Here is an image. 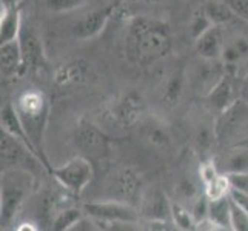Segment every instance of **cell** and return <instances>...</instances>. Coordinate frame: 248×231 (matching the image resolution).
Segmentation results:
<instances>
[{"mask_svg": "<svg viewBox=\"0 0 248 231\" xmlns=\"http://www.w3.org/2000/svg\"><path fill=\"white\" fill-rule=\"evenodd\" d=\"M173 46L170 27L150 17H134L128 25L126 54L139 66H150L168 56Z\"/></svg>", "mask_w": 248, "mask_h": 231, "instance_id": "1", "label": "cell"}, {"mask_svg": "<svg viewBox=\"0 0 248 231\" xmlns=\"http://www.w3.org/2000/svg\"><path fill=\"white\" fill-rule=\"evenodd\" d=\"M14 107L22 121V125L25 126L31 142L36 147L42 162H44L48 173L51 174L53 168L49 167V162L44 154V138H45L48 113H49V105L46 97L39 91H27L17 99Z\"/></svg>", "mask_w": 248, "mask_h": 231, "instance_id": "2", "label": "cell"}, {"mask_svg": "<svg viewBox=\"0 0 248 231\" xmlns=\"http://www.w3.org/2000/svg\"><path fill=\"white\" fill-rule=\"evenodd\" d=\"M224 30V51L220 61L225 71L239 79L248 74V22L234 17L222 25Z\"/></svg>", "mask_w": 248, "mask_h": 231, "instance_id": "3", "label": "cell"}, {"mask_svg": "<svg viewBox=\"0 0 248 231\" xmlns=\"http://www.w3.org/2000/svg\"><path fill=\"white\" fill-rule=\"evenodd\" d=\"M34 185L32 173L20 168L2 171V191H0V213H2V228L10 225L22 203L28 198Z\"/></svg>", "mask_w": 248, "mask_h": 231, "instance_id": "4", "label": "cell"}, {"mask_svg": "<svg viewBox=\"0 0 248 231\" xmlns=\"http://www.w3.org/2000/svg\"><path fill=\"white\" fill-rule=\"evenodd\" d=\"M216 138L220 147H232L248 139V102L239 99L215 122Z\"/></svg>", "mask_w": 248, "mask_h": 231, "instance_id": "5", "label": "cell"}, {"mask_svg": "<svg viewBox=\"0 0 248 231\" xmlns=\"http://www.w3.org/2000/svg\"><path fill=\"white\" fill-rule=\"evenodd\" d=\"M83 211L85 215L91 216L96 220L97 225H111L109 230H113L116 224H139L140 217V211L134 208L131 203L116 199L85 203Z\"/></svg>", "mask_w": 248, "mask_h": 231, "instance_id": "6", "label": "cell"}, {"mask_svg": "<svg viewBox=\"0 0 248 231\" xmlns=\"http://www.w3.org/2000/svg\"><path fill=\"white\" fill-rule=\"evenodd\" d=\"M0 162H2V171L11 168H20L32 171L37 168H45L44 162L30 147H27L22 140L14 138L13 134L2 130L0 133ZM48 171V169H46Z\"/></svg>", "mask_w": 248, "mask_h": 231, "instance_id": "7", "label": "cell"}, {"mask_svg": "<svg viewBox=\"0 0 248 231\" xmlns=\"http://www.w3.org/2000/svg\"><path fill=\"white\" fill-rule=\"evenodd\" d=\"M51 174L65 190L74 194H80L91 184L94 177V168L87 156H78L68 160L62 167L53 168Z\"/></svg>", "mask_w": 248, "mask_h": 231, "instance_id": "8", "label": "cell"}, {"mask_svg": "<svg viewBox=\"0 0 248 231\" xmlns=\"http://www.w3.org/2000/svg\"><path fill=\"white\" fill-rule=\"evenodd\" d=\"M225 73L227 71L222 61H207V59L199 57V61L194 62L191 70L188 71L186 80L196 92L207 97Z\"/></svg>", "mask_w": 248, "mask_h": 231, "instance_id": "9", "label": "cell"}, {"mask_svg": "<svg viewBox=\"0 0 248 231\" xmlns=\"http://www.w3.org/2000/svg\"><path fill=\"white\" fill-rule=\"evenodd\" d=\"M142 113H143V102L140 96L130 92L119 100H116L107 109L105 119L108 121V123L116 125L117 128H131L140 121Z\"/></svg>", "mask_w": 248, "mask_h": 231, "instance_id": "10", "label": "cell"}, {"mask_svg": "<svg viewBox=\"0 0 248 231\" xmlns=\"http://www.w3.org/2000/svg\"><path fill=\"white\" fill-rule=\"evenodd\" d=\"M74 142L83 156L104 157L109 151V138L97 125L91 122H80L76 128Z\"/></svg>", "mask_w": 248, "mask_h": 231, "instance_id": "11", "label": "cell"}, {"mask_svg": "<svg viewBox=\"0 0 248 231\" xmlns=\"http://www.w3.org/2000/svg\"><path fill=\"white\" fill-rule=\"evenodd\" d=\"M113 11V5H102L90 8L88 11H85L78 20H74L70 27V31L73 37L87 40L96 37L97 34L105 28V25Z\"/></svg>", "mask_w": 248, "mask_h": 231, "instance_id": "12", "label": "cell"}, {"mask_svg": "<svg viewBox=\"0 0 248 231\" xmlns=\"http://www.w3.org/2000/svg\"><path fill=\"white\" fill-rule=\"evenodd\" d=\"M241 80L242 79L228 73L224 74V77L216 83V87L205 97L211 111L220 114L241 99Z\"/></svg>", "mask_w": 248, "mask_h": 231, "instance_id": "13", "label": "cell"}, {"mask_svg": "<svg viewBox=\"0 0 248 231\" xmlns=\"http://www.w3.org/2000/svg\"><path fill=\"white\" fill-rule=\"evenodd\" d=\"M139 211L148 222H170L171 220V200L159 188H150L142 193L139 200Z\"/></svg>", "mask_w": 248, "mask_h": 231, "instance_id": "14", "label": "cell"}, {"mask_svg": "<svg viewBox=\"0 0 248 231\" xmlns=\"http://www.w3.org/2000/svg\"><path fill=\"white\" fill-rule=\"evenodd\" d=\"M215 164L220 174L227 176H242L248 174V147L242 143L225 147Z\"/></svg>", "mask_w": 248, "mask_h": 231, "instance_id": "15", "label": "cell"}, {"mask_svg": "<svg viewBox=\"0 0 248 231\" xmlns=\"http://www.w3.org/2000/svg\"><path fill=\"white\" fill-rule=\"evenodd\" d=\"M196 54L207 61H220L224 51V30L222 25H211L194 40Z\"/></svg>", "mask_w": 248, "mask_h": 231, "instance_id": "16", "label": "cell"}, {"mask_svg": "<svg viewBox=\"0 0 248 231\" xmlns=\"http://www.w3.org/2000/svg\"><path fill=\"white\" fill-rule=\"evenodd\" d=\"M20 48L23 54V62H25V70H37V68L45 65V49L42 39L36 34V31L31 28L22 27L20 36Z\"/></svg>", "mask_w": 248, "mask_h": 231, "instance_id": "17", "label": "cell"}, {"mask_svg": "<svg viewBox=\"0 0 248 231\" xmlns=\"http://www.w3.org/2000/svg\"><path fill=\"white\" fill-rule=\"evenodd\" d=\"M0 71H2V79L5 80H11L27 71L19 39L6 42L0 46Z\"/></svg>", "mask_w": 248, "mask_h": 231, "instance_id": "18", "label": "cell"}, {"mask_svg": "<svg viewBox=\"0 0 248 231\" xmlns=\"http://www.w3.org/2000/svg\"><path fill=\"white\" fill-rule=\"evenodd\" d=\"M111 186H113V190H111V193H113V198H111V199L131 203V200L138 198V196H139V198H142V194H140V186H142L140 177L131 169H122L121 173H117L113 184H111Z\"/></svg>", "mask_w": 248, "mask_h": 231, "instance_id": "19", "label": "cell"}, {"mask_svg": "<svg viewBox=\"0 0 248 231\" xmlns=\"http://www.w3.org/2000/svg\"><path fill=\"white\" fill-rule=\"evenodd\" d=\"M22 17L19 6L8 8L2 6V17H0V42L6 44L19 39L22 31Z\"/></svg>", "mask_w": 248, "mask_h": 231, "instance_id": "20", "label": "cell"}, {"mask_svg": "<svg viewBox=\"0 0 248 231\" xmlns=\"http://www.w3.org/2000/svg\"><path fill=\"white\" fill-rule=\"evenodd\" d=\"M201 8L208 15L213 25H225L236 17L225 0H203L201 3Z\"/></svg>", "mask_w": 248, "mask_h": 231, "instance_id": "21", "label": "cell"}, {"mask_svg": "<svg viewBox=\"0 0 248 231\" xmlns=\"http://www.w3.org/2000/svg\"><path fill=\"white\" fill-rule=\"evenodd\" d=\"M186 82V76L182 70H177L171 74L165 85H164V92H162V100L165 102L167 105L173 107L176 105L179 99H181V94L184 91V85Z\"/></svg>", "mask_w": 248, "mask_h": 231, "instance_id": "22", "label": "cell"}, {"mask_svg": "<svg viewBox=\"0 0 248 231\" xmlns=\"http://www.w3.org/2000/svg\"><path fill=\"white\" fill-rule=\"evenodd\" d=\"M230 208H232V198L225 196L216 200H210V213L208 217L215 220L220 227V230H232V222H230Z\"/></svg>", "mask_w": 248, "mask_h": 231, "instance_id": "23", "label": "cell"}, {"mask_svg": "<svg viewBox=\"0 0 248 231\" xmlns=\"http://www.w3.org/2000/svg\"><path fill=\"white\" fill-rule=\"evenodd\" d=\"M171 222L179 230H196V219L191 210H188L181 202H171Z\"/></svg>", "mask_w": 248, "mask_h": 231, "instance_id": "24", "label": "cell"}, {"mask_svg": "<svg viewBox=\"0 0 248 231\" xmlns=\"http://www.w3.org/2000/svg\"><path fill=\"white\" fill-rule=\"evenodd\" d=\"M85 216V211L79 208H65L61 213H57V216L53 219V228L54 231H70L76 227V224Z\"/></svg>", "mask_w": 248, "mask_h": 231, "instance_id": "25", "label": "cell"}, {"mask_svg": "<svg viewBox=\"0 0 248 231\" xmlns=\"http://www.w3.org/2000/svg\"><path fill=\"white\" fill-rule=\"evenodd\" d=\"M230 191H232V182H230V177L227 174H219L216 179H213L211 182H208L205 185V196L210 200H216L220 198H225V196H230Z\"/></svg>", "mask_w": 248, "mask_h": 231, "instance_id": "26", "label": "cell"}, {"mask_svg": "<svg viewBox=\"0 0 248 231\" xmlns=\"http://www.w3.org/2000/svg\"><path fill=\"white\" fill-rule=\"evenodd\" d=\"M176 191H177V196H179V199H182V200H179L181 203L184 202H190V205H193V202L201 198V196L203 194L201 190H199V184L194 181V179L191 176H185L182 177L181 181H179L177 184V188H176ZM185 205V203H184Z\"/></svg>", "mask_w": 248, "mask_h": 231, "instance_id": "27", "label": "cell"}, {"mask_svg": "<svg viewBox=\"0 0 248 231\" xmlns=\"http://www.w3.org/2000/svg\"><path fill=\"white\" fill-rule=\"evenodd\" d=\"M143 136L150 143L156 145V147H167L170 142V136H168L167 128L160 123H156V122L145 125Z\"/></svg>", "mask_w": 248, "mask_h": 231, "instance_id": "28", "label": "cell"}, {"mask_svg": "<svg viewBox=\"0 0 248 231\" xmlns=\"http://www.w3.org/2000/svg\"><path fill=\"white\" fill-rule=\"evenodd\" d=\"M211 25H213V22L208 19V15L205 14V11L199 6L198 10L194 11L191 20H190V34L193 37V42L198 39L205 30H208Z\"/></svg>", "mask_w": 248, "mask_h": 231, "instance_id": "29", "label": "cell"}, {"mask_svg": "<svg viewBox=\"0 0 248 231\" xmlns=\"http://www.w3.org/2000/svg\"><path fill=\"white\" fill-rule=\"evenodd\" d=\"M87 2H90V0H44V6L49 11L66 13L79 10V8L87 5Z\"/></svg>", "mask_w": 248, "mask_h": 231, "instance_id": "30", "label": "cell"}, {"mask_svg": "<svg viewBox=\"0 0 248 231\" xmlns=\"http://www.w3.org/2000/svg\"><path fill=\"white\" fill-rule=\"evenodd\" d=\"M230 222H232V230L248 231V213L233 199H232V208H230Z\"/></svg>", "mask_w": 248, "mask_h": 231, "instance_id": "31", "label": "cell"}, {"mask_svg": "<svg viewBox=\"0 0 248 231\" xmlns=\"http://www.w3.org/2000/svg\"><path fill=\"white\" fill-rule=\"evenodd\" d=\"M219 169L215 164V160H208L205 162V164L201 165V169H199V176H201V181L203 184V186L207 185L208 182H211L213 179H216L219 176Z\"/></svg>", "mask_w": 248, "mask_h": 231, "instance_id": "32", "label": "cell"}, {"mask_svg": "<svg viewBox=\"0 0 248 231\" xmlns=\"http://www.w3.org/2000/svg\"><path fill=\"white\" fill-rule=\"evenodd\" d=\"M237 19L248 22V0H225Z\"/></svg>", "mask_w": 248, "mask_h": 231, "instance_id": "33", "label": "cell"}, {"mask_svg": "<svg viewBox=\"0 0 248 231\" xmlns=\"http://www.w3.org/2000/svg\"><path fill=\"white\" fill-rule=\"evenodd\" d=\"M230 198H232L237 205H241V207L248 213V191H244V190H241V188L232 186Z\"/></svg>", "mask_w": 248, "mask_h": 231, "instance_id": "34", "label": "cell"}, {"mask_svg": "<svg viewBox=\"0 0 248 231\" xmlns=\"http://www.w3.org/2000/svg\"><path fill=\"white\" fill-rule=\"evenodd\" d=\"M196 230H201V231H216V230H220V227L216 224L215 220H211L210 217H207V219L199 220L198 224H196Z\"/></svg>", "mask_w": 248, "mask_h": 231, "instance_id": "35", "label": "cell"}, {"mask_svg": "<svg viewBox=\"0 0 248 231\" xmlns=\"http://www.w3.org/2000/svg\"><path fill=\"white\" fill-rule=\"evenodd\" d=\"M241 99L248 102V74L241 80Z\"/></svg>", "mask_w": 248, "mask_h": 231, "instance_id": "36", "label": "cell"}, {"mask_svg": "<svg viewBox=\"0 0 248 231\" xmlns=\"http://www.w3.org/2000/svg\"><path fill=\"white\" fill-rule=\"evenodd\" d=\"M2 6H8V8H14V6H19L20 0H0Z\"/></svg>", "mask_w": 248, "mask_h": 231, "instance_id": "37", "label": "cell"}, {"mask_svg": "<svg viewBox=\"0 0 248 231\" xmlns=\"http://www.w3.org/2000/svg\"><path fill=\"white\" fill-rule=\"evenodd\" d=\"M241 143H242V145H247V147H248V139H247V140H244V142H241Z\"/></svg>", "mask_w": 248, "mask_h": 231, "instance_id": "38", "label": "cell"}]
</instances>
